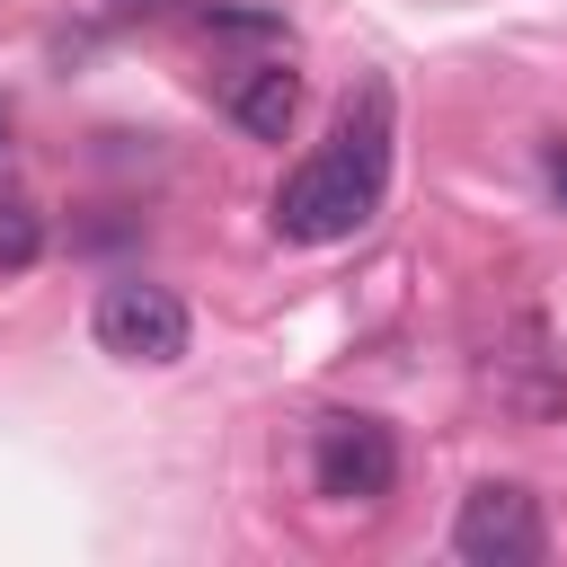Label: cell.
Here are the masks:
<instances>
[{
    "mask_svg": "<svg viewBox=\"0 0 567 567\" xmlns=\"http://www.w3.org/2000/svg\"><path fill=\"white\" fill-rule=\"evenodd\" d=\"M381 186H390V89L363 80V97L337 106V133L275 186V239L292 248L354 239L381 213Z\"/></svg>",
    "mask_w": 567,
    "mask_h": 567,
    "instance_id": "cell-1",
    "label": "cell"
},
{
    "mask_svg": "<svg viewBox=\"0 0 567 567\" xmlns=\"http://www.w3.org/2000/svg\"><path fill=\"white\" fill-rule=\"evenodd\" d=\"M310 478H319V496H337V505H381L390 478H399V434H390L381 416L337 408V416L310 425Z\"/></svg>",
    "mask_w": 567,
    "mask_h": 567,
    "instance_id": "cell-2",
    "label": "cell"
},
{
    "mask_svg": "<svg viewBox=\"0 0 567 567\" xmlns=\"http://www.w3.org/2000/svg\"><path fill=\"white\" fill-rule=\"evenodd\" d=\"M89 328H97V346L115 354V363H177L186 354V301L168 292V284H142V275H124V284H106L97 292V310H89Z\"/></svg>",
    "mask_w": 567,
    "mask_h": 567,
    "instance_id": "cell-3",
    "label": "cell"
},
{
    "mask_svg": "<svg viewBox=\"0 0 567 567\" xmlns=\"http://www.w3.org/2000/svg\"><path fill=\"white\" fill-rule=\"evenodd\" d=\"M452 549H461L470 567H532V558H540V496L514 487V478L470 487L461 514H452Z\"/></svg>",
    "mask_w": 567,
    "mask_h": 567,
    "instance_id": "cell-4",
    "label": "cell"
},
{
    "mask_svg": "<svg viewBox=\"0 0 567 567\" xmlns=\"http://www.w3.org/2000/svg\"><path fill=\"white\" fill-rule=\"evenodd\" d=\"M221 106H230V124L248 133V142H284L292 124H301V71L275 53V62H248L230 89H221Z\"/></svg>",
    "mask_w": 567,
    "mask_h": 567,
    "instance_id": "cell-5",
    "label": "cell"
},
{
    "mask_svg": "<svg viewBox=\"0 0 567 567\" xmlns=\"http://www.w3.org/2000/svg\"><path fill=\"white\" fill-rule=\"evenodd\" d=\"M35 257H44V213L18 186H0V275H27Z\"/></svg>",
    "mask_w": 567,
    "mask_h": 567,
    "instance_id": "cell-6",
    "label": "cell"
},
{
    "mask_svg": "<svg viewBox=\"0 0 567 567\" xmlns=\"http://www.w3.org/2000/svg\"><path fill=\"white\" fill-rule=\"evenodd\" d=\"M106 9H124V18H159V9H177V0H106Z\"/></svg>",
    "mask_w": 567,
    "mask_h": 567,
    "instance_id": "cell-7",
    "label": "cell"
},
{
    "mask_svg": "<svg viewBox=\"0 0 567 567\" xmlns=\"http://www.w3.org/2000/svg\"><path fill=\"white\" fill-rule=\"evenodd\" d=\"M549 186H558V195H567V151H549Z\"/></svg>",
    "mask_w": 567,
    "mask_h": 567,
    "instance_id": "cell-8",
    "label": "cell"
},
{
    "mask_svg": "<svg viewBox=\"0 0 567 567\" xmlns=\"http://www.w3.org/2000/svg\"><path fill=\"white\" fill-rule=\"evenodd\" d=\"M0 133H9V106H0Z\"/></svg>",
    "mask_w": 567,
    "mask_h": 567,
    "instance_id": "cell-9",
    "label": "cell"
}]
</instances>
